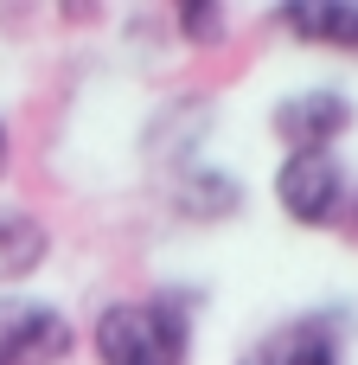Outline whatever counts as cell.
Here are the masks:
<instances>
[{"mask_svg":"<svg viewBox=\"0 0 358 365\" xmlns=\"http://www.w3.org/2000/svg\"><path fill=\"white\" fill-rule=\"evenodd\" d=\"M77 353V327L58 302L0 295V365H64Z\"/></svg>","mask_w":358,"mask_h":365,"instance_id":"cell-5","label":"cell"},{"mask_svg":"<svg viewBox=\"0 0 358 365\" xmlns=\"http://www.w3.org/2000/svg\"><path fill=\"white\" fill-rule=\"evenodd\" d=\"M231 365H352V308H301L237 346Z\"/></svg>","mask_w":358,"mask_h":365,"instance_id":"cell-3","label":"cell"},{"mask_svg":"<svg viewBox=\"0 0 358 365\" xmlns=\"http://www.w3.org/2000/svg\"><path fill=\"white\" fill-rule=\"evenodd\" d=\"M167 205H173V218H186V225H231V218L250 205V192H243V180H237L231 167H218V160H192V167L173 173Z\"/></svg>","mask_w":358,"mask_h":365,"instance_id":"cell-6","label":"cell"},{"mask_svg":"<svg viewBox=\"0 0 358 365\" xmlns=\"http://www.w3.org/2000/svg\"><path fill=\"white\" fill-rule=\"evenodd\" d=\"M339 231L358 244V186H352V199H346V218H339Z\"/></svg>","mask_w":358,"mask_h":365,"instance_id":"cell-11","label":"cell"},{"mask_svg":"<svg viewBox=\"0 0 358 365\" xmlns=\"http://www.w3.org/2000/svg\"><path fill=\"white\" fill-rule=\"evenodd\" d=\"M269 199L295 231H339L346 199H352V173L339 154H282L269 173Z\"/></svg>","mask_w":358,"mask_h":365,"instance_id":"cell-2","label":"cell"},{"mask_svg":"<svg viewBox=\"0 0 358 365\" xmlns=\"http://www.w3.org/2000/svg\"><path fill=\"white\" fill-rule=\"evenodd\" d=\"M275 26H282L295 45L358 58V0H282V6H275Z\"/></svg>","mask_w":358,"mask_h":365,"instance_id":"cell-8","label":"cell"},{"mask_svg":"<svg viewBox=\"0 0 358 365\" xmlns=\"http://www.w3.org/2000/svg\"><path fill=\"white\" fill-rule=\"evenodd\" d=\"M51 250H58L51 225H45L32 205H13V199H0V295L26 289V282H32V276L51 263Z\"/></svg>","mask_w":358,"mask_h":365,"instance_id":"cell-7","label":"cell"},{"mask_svg":"<svg viewBox=\"0 0 358 365\" xmlns=\"http://www.w3.org/2000/svg\"><path fill=\"white\" fill-rule=\"evenodd\" d=\"M358 128V96L346 83H301L269 103V135L282 154H339Z\"/></svg>","mask_w":358,"mask_h":365,"instance_id":"cell-4","label":"cell"},{"mask_svg":"<svg viewBox=\"0 0 358 365\" xmlns=\"http://www.w3.org/2000/svg\"><path fill=\"white\" fill-rule=\"evenodd\" d=\"M173 32L192 51H224L231 45V6H218V0H179L173 6Z\"/></svg>","mask_w":358,"mask_h":365,"instance_id":"cell-9","label":"cell"},{"mask_svg":"<svg viewBox=\"0 0 358 365\" xmlns=\"http://www.w3.org/2000/svg\"><path fill=\"white\" fill-rule=\"evenodd\" d=\"M13 173V128H6V115H0V180Z\"/></svg>","mask_w":358,"mask_h":365,"instance_id":"cell-10","label":"cell"},{"mask_svg":"<svg viewBox=\"0 0 358 365\" xmlns=\"http://www.w3.org/2000/svg\"><path fill=\"white\" fill-rule=\"evenodd\" d=\"M211 295L192 282L154 289V295H122L96 308L90 321V359L96 365H192V314Z\"/></svg>","mask_w":358,"mask_h":365,"instance_id":"cell-1","label":"cell"}]
</instances>
